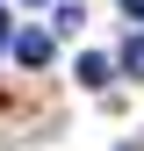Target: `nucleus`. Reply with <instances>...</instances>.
Here are the masks:
<instances>
[{
	"mask_svg": "<svg viewBox=\"0 0 144 151\" xmlns=\"http://www.w3.org/2000/svg\"><path fill=\"white\" fill-rule=\"evenodd\" d=\"M7 50H14V65H50V36H43V29H22Z\"/></svg>",
	"mask_w": 144,
	"mask_h": 151,
	"instance_id": "1",
	"label": "nucleus"
},
{
	"mask_svg": "<svg viewBox=\"0 0 144 151\" xmlns=\"http://www.w3.org/2000/svg\"><path fill=\"white\" fill-rule=\"evenodd\" d=\"M108 72H115V65H108V58H94V50H86V58H79V86H108Z\"/></svg>",
	"mask_w": 144,
	"mask_h": 151,
	"instance_id": "2",
	"label": "nucleus"
},
{
	"mask_svg": "<svg viewBox=\"0 0 144 151\" xmlns=\"http://www.w3.org/2000/svg\"><path fill=\"white\" fill-rule=\"evenodd\" d=\"M122 72H130V79H144V29L122 43Z\"/></svg>",
	"mask_w": 144,
	"mask_h": 151,
	"instance_id": "3",
	"label": "nucleus"
},
{
	"mask_svg": "<svg viewBox=\"0 0 144 151\" xmlns=\"http://www.w3.org/2000/svg\"><path fill=\"white\" fill-rule=\"evenodd\" d=\"M122 14H130V22H144V0H122Z\"/></svg>",
	"mask_w": 144,
	"mask_h": 151,
	"instance_id": "4",
	"label": "nucleus"
},
{
	"mask_svg": "<svg viewBox=\"0 0 144 151\" xmlns=\"http://www.w3.org/2000/svg\"><path fill=\"white\" fill-rule=\"evenodd\" d=\"M7 43H14V29H7V14H0V50H7Z\"/></svg>",
	"mask_w": 144,
	"mask_h": 151,
	"instance_id": "5",
	"label": "nucleus"
},
{
	"mask_svg": "<svg viewBox=\"0 0 144 151\" xmlns=\"http://www.w3.org/2000/svg\"><path fill=\"white\" fill-rule=\"evenodd\" d=\"M22 7H43V0H22Z\"/></svg>",
	"mask_w": 144,
	"mask_h": 151,
	"instance_id": "6",
	"label": "nucleus"
}]
</instances>
